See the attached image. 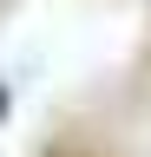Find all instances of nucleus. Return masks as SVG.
Listing matches in <instances>:
<instances>
[{"mask_svg":"<svg viewBox=\"0 0 151 157\" xmlns=\"http://www.w3.org/2000/svg\"><path fill=\"white\" fill-rule=\"evenodd\" d=\"M7 111H13V85H0V124H7Z\"/></svg>","mask_w":151,"mask_h":157,"instance_id":"nucleus-1","label":"nucleus"}]
</instances>
